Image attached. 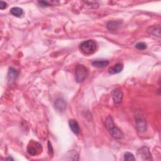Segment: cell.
I'll return each instance as SVG.
<instances>
[{
  "label": "cell",
  "instance_id": "6da1fadb",
  "mask_svg": "<svg viewBox=\"0 0 161 161\" xmlns=\"http://www.w3.org/2000/svg\"><path fill=\"white\" fill-rule=\"evenodd\" d=\"M106 127L109 134L113 138L116 139H123V136H124L123 132L115 125L114 121L111 117H107L106 120Z\"/></svg>",
  "mask_w": 161,
  "mask_h": 161
},
{
  "label": "cell",
  "instance_id": "7a4b0ae2",
  "mask_svg": "<svg viewBox=\"0 0 161 161\" xmlns=\"http://www.w3.org/2000/svg\"><path fill=\"white\" fill-rule=\"evenodd\" d=\"M80 51L86 56L93 54L96 51L97 44L93 40H88L82 42L79 46Z\"/></svg>",
  "mask_w": 161,
  "mask_h": 161
},
{
  "label": "cell",
  "instance_id": "3957f363",
  "mask_svg": "<svg viewBox=\"0 0 161 161\" xmlns=\"http://www.w3.org/2000/svg\"><path fill=\"white\" fill-rule=\"evenodd\" d=\"M89 74V71L87 67L84 65H78L75 69L74 76H75V80L78 83H81L87 78Z\"/></svg>",
  "mask_w": 161,
  "mask_h": 161
},
{
  "label": "cell",
  "instance_id": "277c9868",
  "mask_svg": "<svg viewBox=\"0 0 161 161\" xmlns=\"http://www.w3.org/2000/svg\"><path fill=\"white\" fill-rule=\"evenodd\" d=\"M135 123L137 130L139 132L143 133L147 130V121L140 113H137L135 115Z\"/></svg>",
  "mask_w": 161,
  "mask_h": 161
},
{
  "label": "cell",
  "instance_id": "5b68a950",
  "mask_svg": "<svg viewBox=\"0 0 161 161\" xmlns=\"http://www.w3.org/2000/svg\"><path fill=\"white\" fill-rule=\"evenodd\" d=\"M18 74H19V72L17 70H16L13 67H10L8 70V75H7L8 83L9 84L13 83L17 78Z\"/></svg>",
  "mask_w": 161,
  "mask_h": 161
},
{
  "label": "cell",
  "instance_id": "8992f818",
  "mask_svg": "<svg viewBox=\"0 0 161 161\" xmlns=\"http://www.w3.org/2000/svg\"><path fill=\"white\" fill-rule=\"evenodd\" d=\"M113 100L115 104H120L123 100V93L119 88L114 90L111 93Z\"/></svg>",
  "mask_w": 161,
  "mask_h": 161
},
{
  "label": "cell",
  "instance_id": "52a82bcc",
  "mask_svg": "<svg viewBox=\"0 0 161 161\" xmlns=\"http://www.w3.org/2000/svg\"><path fill=\"white\" fill-rule=\"evenodd\" d=\"M138 155L142 157L144 160H152V155L149 151V149L146 147H143L140 148L138 151Z\"/></svg>",
  "mask_w": 161,
  "mask_h": 161
},
{
  "label": "cell",
  "instance_id": "ba28073f",
  "mask_svg": "<svg viewBox=\"0 0 161 161\" xmlns=\"http://www.w3.org/2000/svg\"><path fill=\"white\" fill-rule=\"evenodd\" d=\"M69 125L70 128L71 129L72 132L75 133V134H78L80 132V128H79V123H78V121L76 120H73L71 119L69 121Z\"/></svg>",
  "mask_w": 161,
  "mask_h": 161
},
{
  "label": "cell",
  "instance_id": "9c48e42d",
  "mask_svg": "<svg viewBox=\"0 0 161 161\" xmlns=\"http://www.w3.org/2000/svg\"><path fill=\"white\" fill-rule=\"evenodd\" d=\"M147 32L150 34H152L157 37H160V25H153L152 27H148L147 29Z\"/></svg>",
  "mask_w": 161,
  "mask_h": 161
},
{
  "label": "cell",
  "instance_id": "30bf717a",
  "mask_svg": "<svg viewBox=\"0 0 161 161\" xmlns=\"http://www.w3.org/2000/svg\"><path fill=\"white\" fill-rule=\"evenodd\" d=\"M123 64L121 63H118L113 66L111 67L109 69V72L111 74H116L121 72L123 69Z\"/></svg>",
  "mask_w": 161,
  "mask_h": 161
},
{
  "label": "cell",
  "instance_id": "8fae6325",
  "mask_svg": "<svg viewBox=\"0 0 161 161\" xmlns=\"http://www.w3.org/2000/svg\"><path fill=\"white\" fill-rule=\"evenodd\" d=\"M66 102L62 98H59L55 102V106L60 111H63L66 107Z\"/></svg>",
  "mask_w": 161,
  "mask_h": 161
},
{
  "label": "cell",
  "instance_id": "7c38bea8",
  "mask_svg": "<svg viewBox=\"0 0 161 161\" xmlns=\"http://www.w3.org/2000/svg\"><path fill=\"white\" fill-rule=\"evenodd\" d=\"M120 25H121V22L118 21H111L108 23L107 28L110 31H115L118 29Z\"/></svg>",
  "mask_w": 161,
  "mask_h": 161
},
{
  "label": "cell",
  "instance_id": "4fadbf2b",
  "mask_svg": "<svg viewBox=\"0 0 161 161\" xmlns=\"http://www.w3.org/2000/svg\"><path fill=\"white\" fill-rule=\"evenodd\" d=\"M108 64H109V62L106 60H96L93 61L92 63V65L94 67H98V68L105 67Z\"/></svg>",
  "mask_w": 161,
  "mask_h": 161
},
{
  "label": "cell",
  "instance_id": "5bb4252c",
  "mask_svg": "<svg viewBox=\"0 0 161 161\" xmlns=\"http://www.w3.org/2000/svg\"><path fill=\"white\" fill-rule=\"evenodd\" d=\"M10 13L16 17H20L23 13V11L21 8L13 7L10 10Z\"/></svg>",
  "mask_w": 161,
  "mask_h": 161
},
{
  "label": "cell",
  "instance_id": "9a60e30c",
  "mask_svg": "<svg viewBox=\"0 0 161 161\" xmlns=\"http://www.w3.org/2000/svg\"><path fill=\"white\" fill-rule=\"evenodd\" d=\"M37 148H38V147H36L35 148L33 147L29 146L28 148H27L28 153L30 155H36L37 152H38V151H37Z\"/></svg>",
  "mask_w": 161,
  "mask_h": 161
},
{
  "label": "cell",
  "instance_id": "2e32d148",
  "mask_svg": "<svg viewBox=\"0 0 161 161\" xmlns=\"http://www.w3.org/2000/svg\"><path fill=\"white\" fill-rule=\"evenodd\" d=\"M124 160L127 161H132V160H135V159L134 157V155L130 152H126L124 154Z\"/></svg>",
  "mask_w": 161,
  "mask_h": 161
},
{
  "label": "cell",
  "instance_id": "e0dca14e",
  "mask_svg": "<svg viewBox=\"0 0 161 161\" xmlns=\"http://www.w3.org/2000/svg\"><path fill=\"white\" fill-rule=\"evenodd\" d=\"M135 48H137L138 50L144 51L147 48V45L144 42H139L135 45Z\"/></svg>",
  "mask_w": 161,
  "mask_h": 161
},
{
  "label": "cell",
  "instance_id": "ac0fdd59",
  "mask_svg": "<svg viewBox=\"0 0 161 161\" xmlns=\"http://www.w3.org/2000/svg\"><path fill=\"white\" fill-rule=\"evenodd\" d=\"M48 152L49 154L50 155H53V152H54V150H53V148L52 146V144L51 143L50 141L48 142Z\"/></svg>",
  "mask_w": 161,
  "mask_h": 161
},
{
  "label": "cell",
  "instance_id": "d6986e66",
  "mask_svg": "<svg viewBox=\"0 0 161 161\" xmlns=\"http://www.w3.org/2000/svg\"><path fill=\"white\" fill-rule=\"evenodd\" d=\"M41 6H50L51 5V3L49 2H47V1H41V2H38Z\"/></svg>",
  "mask_w": 161,
  "mask_h": 161
},
{
  "label": "cell",
  "instance_id": "ffe728a7",
  "mask_svg": "<svg viewBox=\"0 0 161 161\" xmlns=\"http://www.w3.org/2000/svg\"><path fill=\"white\" fill-rule=\"evenodd\" d=\"M7 7V3L5 2H0V9L1 10H4Z\"/></svg>",
  "mask_w": 161,
  "mask_h": 161
}]
</instances>
